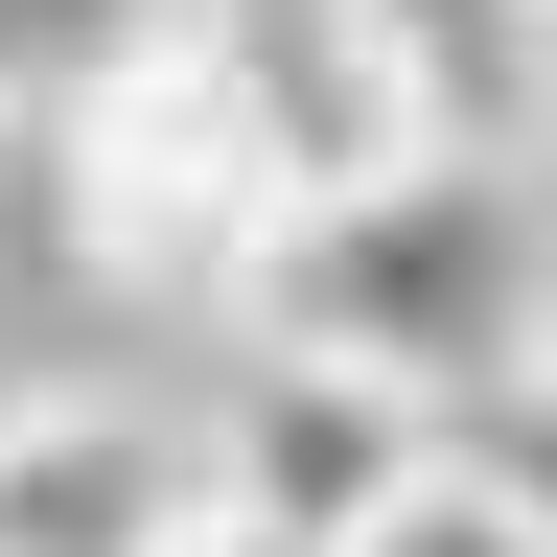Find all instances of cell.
<instances>
[{"instance_id": "obj_1", "label": "cell", "mask_w": 557, "mask_h": 557, "mask_svg": "<svg viewBox=\"0 0 557 557\" xmlns=\"http://www.w3.org/2000/svg\"><path fill=\"white\" fill-rule=\"evenodd\" d=\"M256 325H302V348H372V372H418V395L465 418L487 372H534V348H557V233H534V163L395 139L372 186H325L302 233H278Z\"/></svg>"}, {"instance_id": "obj_2", "label": "cell", "mask_w": 557, "mask_h": 557, "mask_svg": "<svg viewBox=\"0 0 557 557\" xmlns=\"http://www.w3.org/2000/svg\"><path fill=\"white\" fill-rule=\"evenodd\" d=\"M47 139H70V256H94L116 302H233L256 325L278 233H302V139L256 116V70H233L209 0L163 47H116L94 94H47Z\"/></svg>"}, {"instance_id": "obj_3", "label": "cell", "mask_w": 557, "mask_h": 557, "mask_svg": "<svg viewBox=\"0 0 557 557\" xmlns=\"http://www.w3.org/2000/svg\"><path fill=\"white\" fill-rule=\"evenodd\" d=\"M442 442L465 418L418 395V372H372V348H302V325H256V372L209 395V465H233V511H278V534H372L395 487H442Z\"/></svg>"}, {"instance_id": "obj_4", "label": "cell", "mask_w": 557, "mask_h": 557, "mask_svg": "<svg viewBox=\"0 0 557 557\" xmlns=\"http://www.w3.org/2000/svg\"><path fill=\"white\" fill-rule=\"evenodd\" d=\"M233 511L209 418L163 395H0V557H186Z\"/></svg>"}, {"instance_id": "obj_5", "label": "cell", "mask_w": 557, "mask_h": 557, "mask_svg": "<svg viewBox=\"0 0 557 557\" xmlns=\"http://www.w3.org/2000/svg\"><path fill=\"white\" fill-rule=\"evenodd\" d=\"M372 47H395V116L465 139V163L557 139V0H372Z\"/></svg>"}, {"instance_id": "obj_6", "label": "cell", "mask_w": 557, "mask_h": 557, "mask_svg": "<svg viewBox=\"0 0 557 557\" xmlns=\"http://www.w3.org/2000/svg\"><path fill=\"white\" fill-rule=\"evenodd\" d=\"M348 557H557V534H534V511H511V487H487V465L442 442V487H395V511H372V534H348Z\"/></svg>"}, {"instance_id": "obj_7", "label": "cell", "mask_w": 557, "mask_h": 557, "mask_svg": "<svg viewBox=\"0 0 557 557\" xmlns=\"http://www.w3.org/2000/svg\"><path fill=\"white\" fill-rule=\"evenodd\" d=\"M186 0H0V70H24V94H94L116 47H163Z\"/></svg>"}, {"instance_id": "obj_8", "label": "cell", "mask_w": 557, "mask_h": 557, "mask_svg": "<svg viewBox=\"0 0 557 557\" xmlns=\"http://www.w3.org/2000/svg\"><path fill=\"white\" fill-rule=\"evenodd\" d=\"M465 465H487V487H511V511L557 534V348H534V372H487V395H465Z\"/></svg>"}, {"instance_id": "obj_9", "label": "cell", "mask_w": 557, "mask_h": 557, "mask_svg": "<svg viewBox=\"0 0 557 557\" xmlns=\"http://www.w3.org/2000/svg\"><path fill=\"white\" fill-rule=\"evenodd\" d=\"M186 557H325V534H278V511H209V534H186Z\"/></svg>"}, {"instance_id": "obj_10", "label": "cell", "mask_w": 557, "mask_h": 557, "mask_svg": "<svg viewBox=\"0 0 557 557\" xmlns=\"http://www.w3.org/2000/svg\"><path fill=\"white\" fill-rule=\"evenodd\" d=\"M0 94H24V70H0Z\"/></svg>"}]
</instances>
